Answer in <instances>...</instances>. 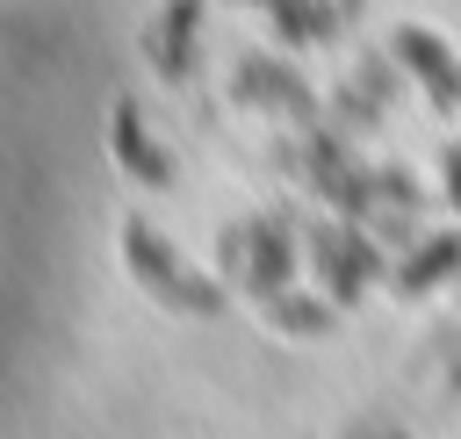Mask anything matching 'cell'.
<instances>
[{
    "label": "cell",
    "instance_id": "cell-1",
    "mask_svg": "<svg viewBox=\"0 0 461 439\" xmlns=\"http://www.w3.org/2000/svg\"><path fill=\"white\" fill-rule=\"evenodd\" d=\"M130 259H137V273H144V281H158V288H166L173 302H187V309H209V302H216V288L187 281V273H180V259H166V252H158V237H151L144 223H130Z\"/></svg>",
    "mask_w": 461,
    "mask_h": 439
},
{
    "label": "cell",
    "instance_id": "cell-2",
    "mask_svg": "<svg viewBox=\"0 0 461 439\" xmlns=\"http://www.w3.org/2000/svg\"><path fill=\"white\" fill-rule=\"evenodd\" d=\"M115 151L144 173V180H166V158L144 144V130H137V108H115Z\"/></svg>",
    "mask_w": 461,
    "mask_h": 439
}]
</instances>
